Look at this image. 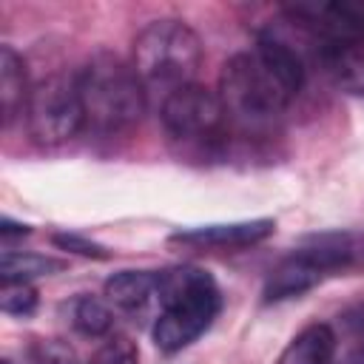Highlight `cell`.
<instances>
[{"instance_id": "cell-13", "label": "cell", "mask_w": 364, "mask_h": 364, "mask_svg": "<svg viewBox=\"0 0 364 364\" xmlns=\"http://www.w3.org/2000/svg\"><path fill=\"white\" fill-rule=\"evenodd\" d=\"M336 353V330L324 321L299 330L279 353L276 364H330Z\"/></svg>"}, {"instance_id": "cell-2", "label": "cell", "mask_w": 364, "mask_h": 364, "mask_svg": "<svg viewBox=\"0 0 364 364\" xmlns=\"http://www.w3.org/2000/svg\"><path fill=\"white\" fill-rule=\"evenodd\" d=\"M364 270V233L353 230H333L307 236L296 250L279 259L264 284L262 301L276 304L287 299H299L307 290L318 287L336 276H353Z\"/></svg>"}, {"instance_id": "cell-19", "label": "cell", "mask_w": 364, "mask_h": 364, "mask_svg": "<svg viewBox=\"0 0 364 364\" xmlns=\"http://www.w3.org/2000/svg\"><path fill=\"white\" fill-rule=\"evenodd\" d=\"M26 355L31 364H77L71 344L60 338H34Z\"/></svg>"}, {"instance_id": "cell-17", "label": "cell", "mask_w": 364, "mask_h": 364, "mask_svg": "<svg viewBox=\"0 0 364 364\" xmlns=\"http://www.w3.org/2000/svg\"><path fill=\"white\" fill-rule=\"evenodd\" d=\"M37 290L28 284V282H3V290H0V310L6 316H17V318H26L37 310Z\"/></svg>"}, {"instance_id": "cell-16", "label": "cell", "mask_w": 364, "mask_h": 364, "mask_svg": "<svg viewBox=\"0 0 364 364\" xmlns=\"http://www.w3.org/2000/svg\"><path fill=\"white\" fill-rule=\"evenodd\" d=\"M71 327L80 333V336H88V338H100V336H108L111 327H114V313L108 310L105 301L94 299V296H80L74 299L71 304Z\"/></svg>"}, {"instance_id": "cell-6", "label": "cell", "mask_w": 364, "mask_h": 364, "mask_svg": "<svg viewBox=\"0 0 364 364\" xmlns=\"http://www.w3.org/2000/svg\"><path fill=\"white\" fill-rule=\"evenodd\" d=\"M159 122L173 145L193 154H216L230 131V119L216 91L193 82L159 102Z\"/></svg>"}, {"instance_id": "cell-14", "label": "cell", "mask_w": 364, "mask_h": 364, "mask_svg": "<svg viewBox=\"0 0 364 364\" xmlns=\"http://www.w3.org/2000/svg\"><path fill=\"white\" fill-rule=\"evenodd\" d=\"M57 270H63V262L43 256V253L3 250V256H0V279L3 282H31L37 276H51Z\"/></svg>"}, {"instance_id": "cell-15", "label": "cell", "mask_w": 364, "mask_h": 364, "mask_svg": "<svg viewBox=\"0 0 364 364\" xmlns=\"http://www.w3.org/2000/svg\"><path fill=\"white\" fill-rule=\"evenodd\" d=\"M330 364H364V301L341 316V336L336 333V353Z\"/></svg>"}, {"instance_id": "cell-3", "label": "cell", "mask_w": 364, "mask_h": 364, "mask_svg": "<svg viewBox=\"0 0 364 364\" xmlns=\"http://www.w3.org/2000/svg\"><path fill=\"white\" fill-rule=\"evenodd\" d=\"M77 82L85 105V128L100 134H119L134 128L148 108V91L139 74L114 51H94L80 65Z\"/></svg>"}, {"instance_id": "cell-7", "label": "cell", "mask_w": 364, "mask_h": 364, "mask_svg": "<svg viewBox=\"0 0 364 364\" xmlns=\"http://www.w3.org/2000/svg\"><path fill=\"white\" fill-rule=\"evenodd\" d=\"M28 131L37 145L57 148L85 128V105L77 74L54 71L31 85L26 105Z\"/></svg>"}, {"instance_id": "cell-11", "label": "cell", "mask_w": 364, "mask_h": 364, "mask_svg": "<svg viewBox=\"0 0 364 364\" xmlns=\"http://www.w3.org/2000/svg\"><path fill=\"white\" fill-rule=\"evenodd\" d=\"M28 94H31V85H28L26 63L9 43H3L0 46V111H3V125H9L17 114H26Z\"/></svg>"}, {"instance_id": "cell-1", "label": "cell", "mask_w": 364, "mask_h": 364, "mask_svg": "<svg viewBox=\"0 0 364 364\" xmlns=\"http://www.w3.org/2000/svg\"><path fill=\"white\" fill-rule=\"evenodd\" d=\"M159 318L154 321V344L173 355L191 347L219 316L222 293L216 279L193 264L156 270Z\"/></svg>"}, {"instance_id": "cell-10", "label": "cell", "mask_w": 364, "mask_h": 364, "mask_svg": "<svg viewBox=\"0 0 364 364\" xmlns=\"http://www.w3.org/2000/svg\"><path fill=\"white\" fill-rule=\"evenodd\" d=\"M313 46L327 80L344 94L364 97V43L313 40Z\"/></svg>"}, {"instance_id": "cell-8", "label": "cell", "mask_w": 364, "mask_h": 364, "mask_svg": "<svg viewBox=\"0 0 364 364\" xmlns=\"http://www.w3.org/2000/svg\"><path fill=\"white\" fill-rule=\"evenodd\" d=\"M290 23L310 31L313 40L364 43V0H327V3H290L284 6Z\"/></svg>"}, {"instance_id": "cell-12", "label": "cell", "mask_w": 364, "mask_h": 364, "mask_svg": "<svg viewBox=\"0 0 364 364\" xmlns=\"http://www.w3.org/2000/svg\"><path fill=\"white\" fill-rule=\"evenodd\" d=\"M102 290L114 307L139 313L151 304V299H156V270H119L105 279Z\"/></svg>"}, {"instance_id": "cell-4", "label": "cell", "mask_w": 364, "mask_h": 364, "mask_svg": "<svg viewBox=\"0 0 364 364\" xmlns=\"http://www.w3.org/2000/svg\"><path fill=\"white\" fill-rule=\"evenodd\" d=\"M202 40L199 34L185 23L173 17L151 20L136 37L131 51V65L139 74L148 94H156L159 102L196 82V74L202 68Z\"/></svg>"}, {"instance_id": "cell-9", "label": "cell", "mask_w": 364, "mask_h": 364, "mask_svg": "<svg viewBox=\"0 0 364 364\" xmlns=\"http://www.w3.org/2000/svg\"><path fill=\"white\" fill-rule=\"evenodd\" d=\"M276 222L273 219H245V222H225V225H199L173 230L168 236L171 245L188 247V250H208V253H225V250H242L264 242L273 236Z\"/></svg>"}, {"instance_id": "cell-5", "label": "cell", "mask_w": 364, "mask_h": 364, "mask_svg": "<svg viewBox=\"0 0 364 364\" xmlns=\"http://www.w3.org/2000/svg\"><path fill=\"white\" fill-rule=\"evenodd\" d=\"M216 94L225 105L230 125L242 131L270 128L293 100V94L259 60L256 51H239L222 65Z\"/></svg>"}, {"instance_id": "cell-18", "label": "cell", "mask_w": 364, "mask_h": 364, "mask_svg": "<svg viewBox=\"0 0 364 364\" xmlns=\"http://www.w3.org/2000/svg\"><path fill=\"white\" fill-rule=\"evenodd\" d=\"M88 364H139V350L128 336H108Z\"/></svg>"}, {"instance_id": "cell-21", "label": "cell", "mask_w": 364, "mask_h": 364, "mask_svg": "<svg viewBox=\"0 0 364 364\" xmlns=\"http://www.w3.org/2000/svg\"><path fill=\"white\" fill-rule=\"evenodd\" d=\"M31 233V228L28 225H23V222H14V219H9V216H3L0 219V236H3V242H9V239H14V236H28Z\"/></svg>"}, {"instance_id": "cell-20", "label": "cell", "mask_w": 364, "mask_h": 364, "mask_svg": "<svg viewBox=\"0 0 364 364\" xmlns=\"http://www.w3.org/2000/svg\"><path fill=\"white\" fill-rule=\"evenodd\" d=\"M51 242H54L57 247L68 250V253L88 256V259H108V256H111L108 247H102V245H97V242H91V239H85V236H80V233H54Z\"/></svg>"}]
</instances>
